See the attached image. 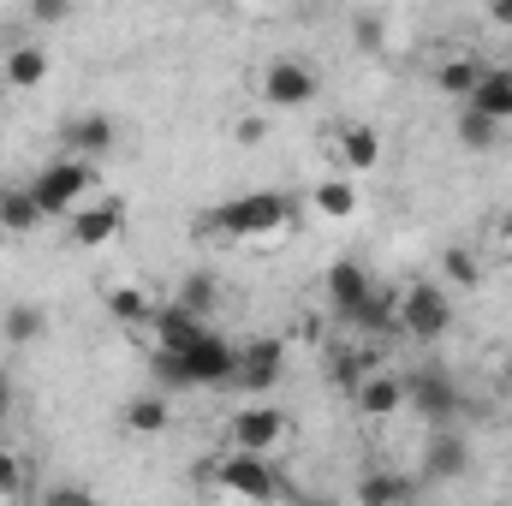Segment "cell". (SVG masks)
Returning <instances> with one entry per match:
<instances>
[{
	"label": "cell",
	"instance_id": "6da1fadb",
	"mask_svg": "<svg viewBox=\"0 0 512 506\" xmlns=\"http://www.w3.org/2000/svg\"><path fill=\"white\" fill-rule=\"evenodd\" d=\"M286 215H292V203L280 191H239L221 209H209V227L227 233V239H268V233L286 227Z\"/></svg>",
	"mask_w": 512,
	"mask_h": 506
},
{
	"label": "cell",
	"instance_id": "7a4b0ae2",
	"mask_svg": "<svg viewBox=\"0 0 512 506\" xmlns=\"http://www.w3.org/2000/svg\"><path fill=\"white\" fill-rule=\"evenodd\" d=\"M96 185V167L90 161H54V167H42L24 191L36 197V209H42V221H66V215H78V197Z\"/></svg>",
	"mask_w": 512,
	"mask_h": 506
},
{
	"label": "cell",
	"instance_id": "3957f363",
	"mask_svg": "<svg viewBox=\"0 0 512 506\" xmlns=\"http://www.w3.org/2000/svg\"><path fill=\"white\" fill-rule=\"evenodd\" d=\"M447 328H453V298H447V286L411 280V286L399 292V334H411V340H447Z\"/></svg>",
	"mask_w": 512,
	"mask_h": 506
},
{
	"label": "cell",
	"instance_id": "277c9868",
	"mask_svg": "<svg viewBox=\"0 0 512 506\" xmlns=\"http://www.w3.org/2000/svg\"><path fill=\"white\" fill-rule=\"evenodd\" d=\"M405 405L417 411V417H429L435 429H453V417H459V387L447 370H411L405 376Z\"/></svg>",
	"mask_w": 512,
	"mask_h": 506
},
{
	"label": "cell",
	"instance_id": "5b68a950",
	"mask_svg": "<svg viewBox=\"0 0 512 506\" xmlns=\"http://www.w3.org/2000/svg\"><path fill=\"white\" fill-rule=\"evenodd\" d=\"M185 358V376L191 387H233L239 381V346L233 340H221V334H203L191 352H179Z\"/></svg>",
	"mask_w": 512,
	"mask_h": 506
},
{
	"label": "cell",
	"instance_id": "8992f818",
	"mask_svg": "<svg viewBox=\"0 0 512 506\" xmlns=\"http://www.w3.org/2000/svg\"><path fill=\"white\" fill-rule=\"evenodd\" d=\"M316 72L304 66V60H268V72H262V96H268V108H310L316 102Z\"/></svg>",
	"mask_w": 512,
	"mask_h": 506
},
{
	"label": "cell",
	"instance_id": "52a82bcc",
	"mask_svg": "<svg viewBox=\"0 0 512 506\" xmlns=\"http://www.w3.org/2000/svg\"><path fill=\"white\" fill-rule=\"evenodd\" d=\"M322 286H328V304H334V316H346V322H358V316H364V304L376 298V280H370V274H364L352 256L328 262Z\"/></svg>",
	"mask_w": 512,
	"mask_h": 506
},
{
	"label": "cell",
	"instance_id": "ba28073f",
	"mask_svg": "<svg viewBox=\"0 0 512 506\" xmlns=\"http://www.w3.org/2000/svg\"><path fill=\"white\" fill-rule=\"evenodd\" d=\"M215 483H221L227 495H239V501H268V495L280 489V477H274V465H268L262 453H233V459L215 471Z\"/></svg>",
	"mask_w": 512,
	"mask_h": 506
},
{
	"label": "cell",
	"instance_id": "9c48e42d",
	"mask_svg": "<svg viewBox=\"0 0 512 506\" xmlns=\"http://www.w3.org/2000/svg\"><path fill=\"white\" fill-rule=\"evenodd\" d=\"M471 471V441L459 435V429H435L429 441H423V477H435V483H459Z\"/></svg>",
	"mask_w": 512,
	"mask_h": 506
},
{
	"label": "cell",
	"instance_id": "30bf717a",
	"mask_svg": "<svg viewBox=\"0 0 512 506\" xmlns=\"http://www.w3.org/2000/svg\"><path fill=\"white\" fill-rule=\"evenodd\" d=\"M114 120L108 114H78V120H66L60 126V143H66V155L72 161H102V155H114Z\"/></svg>",
	"mask_w": 512,
	"mask_h": 506
},
{
	"label": "cell",
	"instance_id": "8fae6325",
	"mask_svg": "<svg viewBox=\"0 0 512 506\" xmlns=\"http://www.w3.org/2000/svg\"><path fill=\"white\" fill-rule=\"evenodd\" d=\"M286 435V411H274V405H245L239 417H233V447L239 453H262L268 459V447Z\"/></svg>",
	"mask_w": 512,
	"mask_h": 506
},
{
	"label": "cell",
	"instance_id": "7c38bea8",
	"mask_svg": "<svg viewBox=\"0 0 512 506\" xmlns=\"http://www.w3.org/2000/svg\"><path fill=\"white\" fill-rule=\"evenodd\" d=\"M120 227H126V209L120 203H90V209H78L66 221V233H72L78 251H102L108 239H120Z\"/></svg>",
	"mask_w": 512,
	"mask_h": 506
},
{
	"label": "cell",
	"instance_id": "4fadbf2b",
	"mask_svg": "<svg viewBox=\"0 0 512 506\" xmlns=\"http://www.w3.org/2000/svg\"><path fill=\"white\" fill-rule=\"evenodd\" d=\"M149 328H155V352H191V346L209 334V322H197V316L179 310V304H155Z\"/></svg>",
	"mask_w": 512,
	"mask_h": 506
},
{
	"label": "cell",
	"instance_id": "5bb4252c",
	"mask_svg": "<svg viewBox=\"0 0 512 506\" xmlns=\"http://www.w3.org/2000/svg\"><path fill=\"white\" fill-rule=\"evenodd\" d=\"M280 370H286V346L280 340H251L239 352V387H251V393H268L280 381Z\"/></svg>",
	"mask_w": 512,
	"mask_h": 506
},
{
	"label": "cell",
	"instance_id": "9a60e30c",
	"mask_svg": "<svg viewBox=\"0 0 512 506\" xmlns=\"http://www.w3.org/2000/svg\"><path fill=\"white\" fill-rule=\"evenodd\" d=\"M352 399H358V411L376 417V423H382V417H399V405H405V376H399V370H376Z\"/></svg>",
	"mask_w": 512,
	"mask_h": 506
},
{
	"label": "cell",
	"instance_id": "2e32d148",
	"mask_svg": "<svg viewBox=\"0 0 512 506\" xmlns=\"http://www.w3.org/2000/svg\"><path fill=\"white\" fill-rule=\"evenodd\" d=\"M411 501H417V477H399V471L358 477V506H411Z\"/></svg>",
	"mask_w": 512,
	"mask_h": 506
},
{
	"label": "cell",
	"instance_id": "e0dca14e",
	"mask_svg": "<svg viewBox=\"0 0 512 506\" xmlns=\"http://www.w3.org/2000/svg\"><path fill=\"white\" fill-rule=\"evenodd\" d=\"M465 108H477V114H489L495 126H507V120H512V72H507V66H489V72H483V84H477V96H471Z\"/></svg>",
	"mask_w": 512,
	"mask_h": 506
},
{
	"label": "cell",
	"instance_id": "ac0fdd59",
	"mask_svg": "<svg viewBox=\"0 0 512 506\" xmlns=\"http://www.w3.org/2000/svg\"><path fill=\"white\" fill-rule=\"evenodd\" d=\"M173 423V405H167V393H137L126 405V429L131 435H161Z\"/></svg>",
	"mask_w": 512,
	"mask_h": 506
},
{
	"label": "cell",
	"instance_id": "d6986e66",
	"mask_svg": "<svg viewBox=\"0 0 512 506\" xmlns=\"http://www.w3.org/2000/svg\"><path fill=\"white\" fill-rule=\"evenodd\" d=\"M30 227H42V209H36V197L18 185V191H0V233H12V239H24Z\"/></svg>",
	"mask_w": 512,
	"mask_h": 506
},
{
	"label": "cell",
	"instance_id": "ffe728a7",
	"mask_svg": "<svg viewBox=\"0 0 512 506\" xmlns=\"http://www.w3.org/2000/svg\"><path fill=\"white\" fill-rule=\"evenodd\" d=\"M0 78H6L12 90H36V84L48 78V54H42V48H12L6 66H0Z\"/></svg>",
	"mask_w": 512,
	"mask_h": 506
},
{
	"label": "cell",
	"instance_id": "44dd1931",
	"mask_svg": "<svg viewBox=\"0 0 512 506\" xmlns=\"http://www.w3.org/2000/svg\"><path fill=\"white\" fill-rule=\"evenodd\" d=\"M340 155H346L352 173H370V167L382 161V137H376V126H352L346 137H340Z\"/></svg>",
	"mask_w": 512,
	"mask_h": 506
},
{
	"label": "cell",
	"instance_id": "7402d4cb",
	"mask_svg": "<svg viewBox=\"0 0 512 506\" xmlns=\"http://www.w3.org/2000/svg\"><path fill=\"white\" fill-rule=\"evenodd\" d=\"M483 72H489V66H477V60H447V66L435 72V84H441V96L471 102V96H477V84H483Z\"/></svg>",
	"mask_w": 512,
	"mask_h": 506
},
{
	"label": "cell",
	"instance_id": "603a6c76",
	"mask_svg": "<svg viewBox=\"0 0 512 506\" xmlns=\"http://www.w3.org/2000/svg\"><path fill=\"white\" fill-rule=\"evenodd\" d=\"M310 197H316V209H322L328 221H352V215H358V191H352V179H322Z\"/></svg>",
	"mask_w": 512,
	"mask_h": 506
},
{
	"label": "cell",
	"instance_id": "cb8c5ba5",
	"mask_svg": "<svg viewBox=\"0 0 512 506\" xmlns=\"http://www.w3.org/2000/svg\"><path fill=\"white\" fill-rule=\"evenodd\" d=\"M215 298H221V292H215V274H203V268H197V274H185V286H179V298H173V304H179V310H191L197 322H209V316H215Z\"/></svg>",
	"mask_w": 512,
	"mask_h": 506
},
{
	"label": "cell",
	"instance_id": "d4e9b609",
	"mask_svg": "<svg viewBox=\"0 0 512 506\" xmlns=\"http://www.w3.org/2000/svg\"><path fill=\"white\" fill-rule=\"evenodd\" d=\"M328 381H334L340 393H358V387L370 381V358H364V352H352V346H340V352L328 358Z\"/></svg>",
	"mask_w": 512,
	"mask_h": 506
},
{
	"label": "cell",
	"instance_id": "484cf974",
	"mask_svg": "<svg viewBox=\"0 0 512 506\" xmlns=\"http://www.w3.org/2000/svg\"><path fill=\"white\" fill-rule=\"evenodd\" d=\"M0 328H6V340H12V346H30V340H42V334H48V316H42L36 304H12Z\"/></svg>",
	"mask_w": 512,
	"mask_h": 506
},
{
	"label": "cell",
	"instance_id": "4316f807",
	"mask_svg": "<svg viewBox=\"0 0 512 506\" xmlns=\"http://www.w3.org/2000/svg\"><path fill=\"white\" fill-rule=\"evenodd\" d=\"M352 328H364V334H387V328H399V292L376 286V298L364 304V316H358Z\"/></svg>",
	"mask_w": 512,
	"mask_h": 506
},
{
	"label": "cell",
	"instance_id": "83f0119b",
	"mask_svg": "<svg viewBox=\"0 0 512 506\" xmlns=\"http://www.w3.org/2000/svg\"><path fill=\"white\" fill-rule=\"evenodd\" d=\"M459 143L483 155V149H495V143H501V126H495L489 114H477V108H465V114H459Z\"/></svg>",
	"mask_w": 512,
	"mask_h": 506
},
{
	"label": "cell",
	"instance_id": "f1b7e54d",
	"mask_svg": "<svg viewBox=\"0 0 512 506\" xmlns=\"http://www.w3.org/2000/svg\"><path fill=\"white\" fill-rule=\"evenodd\" d=\"M108 316H114V322H143V316H155V310H149V298H143L137 286H114V292H108Z\"/></svg>",
	"mask_w": 512,
	"mask_h": 506
},
{
	"label": "cell",
	"instance_id": "f546056e",
	"mask_svg": "<svg viewBox=\"0 0 512 506\" xmlns=\"http://www.w3.org/2000/svg\"><path fill=\"white\" fill-rule=\"evenodd\" d=\"M179 387H191L185 358L179 352H155V393H179Z\"/></svg>",
	"mask_w": 512,
	"mask_h": 506
},
{
	"label": "cell",
	"instance_id": "4dcf8cb0",
	"mask_svg": "<svg viewBox=\"0 0 512 506\" xmlns=\"http://www.w3.org/2000/svg\"><path fill=\"white\" fill-rule=\"evenodd\" d=\"M24 477H30V465H24V459H18L12 447H0V495H12V501H18Z\"/></svg>",
	"mask_w": 512,
	"mask_h": 506
},
{
	"label": "cell",
	"instance_id": "1f68e13d",
	"mask_svg": "<svg viewBox=\"0 0 512 506\" xmlns=\"http://www.w3.org/2000/svg\"><path fill=\"white\" fill-rule=\"evenodd\" d=\"M441 268H447V280H453V286H477V256H471V251H447V256H441Z\"/></svg>",
	"mask_w": 512,
	"mask_h": 506
},
{
	"label": "cell",
	"instance_id": "d6a6232c",
	"mask_svg": "<svg viewBox=\"0 0 512 506\" xmlns=\"http://www.w3.org/2000/svg\"><path fill=\"white\" fill-rule=\"evenodd\" d=\"M30 18H36V24H60V18H72V6H60V0H42V6H30Z\"/></svg>",
	"mask_w": 512,
	"mask_h": 506
},
{
	"label": "cell",
	"instance_id": "836d02e7",
	"mask_svg": "<svg viewBox=\"0 0 512 506\" xmlns=\"http://www.w3.org/2000/svg\"><path fill=\"white\" fill-rule=\"evenodd\" d=\"M48 506H90V501H84L78 489H54V495H48Z\"/></svg>",
	"mask_w": 512,
	"mask_h": 506
},
{
	"label": "cell",
	"instance_id": "e575fe53",
	"mask_svg": "<svg viewBox=\"0 0 512 506\" xmlns=\"http://www.w3.org/2000/svg\"><path fill=\"white\" fill-rule=\"evenodd\" d=\"M489 18H495L501 30H512V0H495V6H489Z\"/></svg>",
	"mask_w": 512,
	"mask_h": 506
},
{
	"label": "cell",
	"instance_id": "d590c367",
	"mask_svg": "<svg viewBox=\"0 0 512 506\" xmlns=\"http://www.w3.org/2000/svg\"><path fill=\"white\" fill-rule=\"evenodd\" d=\"M6 411H12V376L0 370V423H6Z\"/></svg>",
	"mask_w": 512,
	"mask_h": 506
},
{
	"label": "cell",
	"instance_id": "8d00e7d4",
	"mask_svg": "<svg viewBox=\"0 0 512 506\" xmlns=\"http://www.w3.org/2000/svg\"><path fill=\"white\" fill-rule=\"evenodd\" d=\"M298 506H340V501H322V495H310V501H298Z\"/></svg>",
	"mask_w": 512,
	"mask_h": 506
},
{
	"label": "cell",
	"instance_id": "74e56055",
	"mask_svg": "<svg viewBox=\"0 0 512 506\" xmlns=\"http://www.w3.org/2000/svg\"><path fill=\"white\" fill-rule=\"evenodd\" d=\"M501 376H507V387H512V352H507V370H501Z\"/></svg>",
	"mask_w": 512,
	"mask_h": 506
},
{
	"label": "cell",
	"instance_id": "f35d334b",
	"mask_svg": "<svg viewBox=\"0 0 512 506\" xmlns=\"http://www.w3.org/2000/svg\"><path fill=\"white\" fill-rule=\"evenodd\" d=\"M0 447H6V423H0Z\"/></svg>",
	"mask_w": 512,
	"mask_h": 506
},
{
	"label": "cell",
	"instance_id": "ab89813d",
	"mask_svg": "<svg viewBox=\"0 0 512 506\" xmlns=\"http://www.w3.org/2000/svg\"><path fill=\"white\" fill-rule=\"evenodd\" d=\"M0 84H6V78H0Z\"/></svg>",
	"mask_w": 512,
	"mask_h": 506
}]
</instances>
